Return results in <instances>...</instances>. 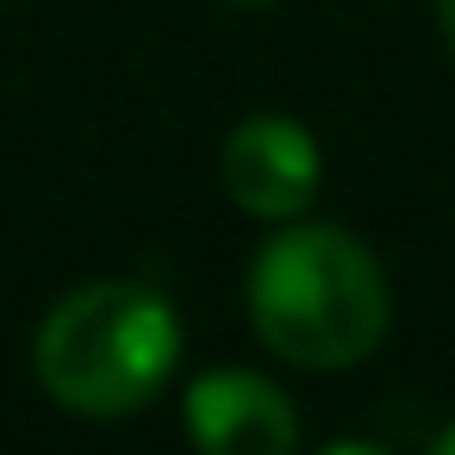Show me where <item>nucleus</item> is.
Returning a JSON list of instances; mask_svg holds the SVG:
<instances>
[{"instance_id": "0eeeda50", "label": "nucleus", "mask_w": 455, "mask_h": 455, "mask_svg": "<svg viewBox=\"0 0 455 455\" xmlns=\"http://www.w3.org/2000/svg\"><path fill=\"white\" fill-rule=\"evenodd\" d=\"M424 455H455V424H443V436H436Z\"/></svg>"}, {"instance_id": "7ed1b4c3", "label": "nucleus", "mask_w": 455, "mask_h": 455, "mask_svg": "<svg viewBox=\"0 0 455 455\" xmlns=\"http://www.w3.org/2000/svg\"><path fill=\"white\" fill-rule=\"evenodd\" d=\"M219 181L225 200L262 225H287L306 219L324 181V156L318 138L287 119V113H250L243 125H231L225 150H219Z\"/></svg>"}, {"instance_id": "6e6552de", "label": "nucleus", "mask_w": 455, "mask_h": 455, "mask_svg": "<svg viewBox=\"0 0 455 455\" xmlns=\"http://www.w3.org/2000/svg\"><path fill=\"white\" fill-rule=\"evenodd\" d=\"M237 7H256V0H237Z\"/></svg>"}, {"instance_id": "20e7f679", "label": "nucleus", "mask_w": 455, "mask_h": 455, "mask_svg": "<svg viewBox=\"0 0 455 455\" xmlns=\"http://www.w3.org/2000/svg\"><path fill=\"white\" fill-rule=\"evenodd\" d=\"M181 424L200 455H293L299 418L293 399L256 368H206L188 380Z\"/></svg>"}, {"instance_id": "f257e3e1", "label": "nucleus", "mask_w": 455, "mask_h": 455, "mask_svg": "<svg viewBox=\"0 0 455 455\" xmlns=\"http://www.w3.org/2000/svg\"><path fill=\"white\" fill-rule=\"evenodd\" d=\"M243 306L262 349L306 374L368 362L393 324V293L374 250L324 219H287L250 256Z\"/></svg>"}, {"instance_id": "423d86ee", "label": "nucleus", "mask_w": 455, "mask_h": 455, "mask_svg": "<svg viewBox=\"0 0 455 455\" xmlns=\"http://www.w3.org/2000/svg\"><path fill=\"white\" fill-rule=\"evenodd\" d=\"M436 26H443V51L455 63V0H436Z\"/></svg>"}, {"instance_id": "f03ea898", "label": "nucleus", "mask_w": 455, "mask_h": 455, "mask_svg": "<svg viewBox=\"0 0 455 455\" xmlns=\"http://www.w3.org/2000/svg\"><path fill=\"white\" fill-rule=\"evenodd\" d=\"M181 362V318L150 281H88L69 287L38 337L32 374L76 418H125L150 405Z\"/></svg>"}, {"instance_id": "39448f33", "label": "nucleus", "mask_w": 455, "mask_h": 455, "mask_svg": "<svg viewBox=\"0 0 455 455\" xmlns=\"http://www.w3.org/2000/svg\"><path fill=\"white\" fill-rule=\"evenodd\" d=\"M318 455H387L380 443H362V436H343V443H324Z\"/></svg>"}]
</instances>
